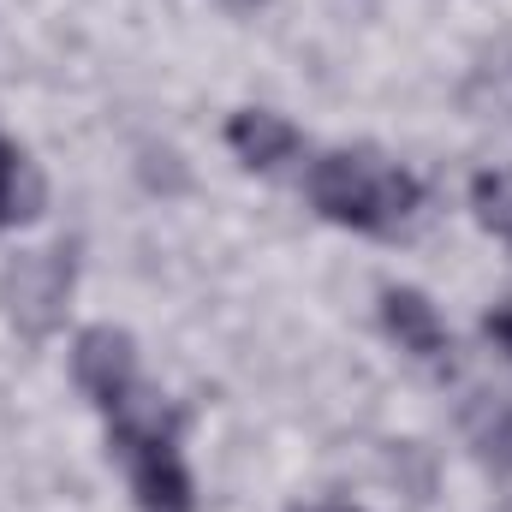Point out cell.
<instances>
[{
    "label": "cell",
    "mask_w": 512,
    "mask_h": 512,
    "mask_svg": "<svg viewBox=\"0 0 512 512\" xmlns=\"http://www.w3.org/2000/svg\"><path fill=\"white\" fill-rule=\"evenodd\" d=\"M310 197L328 221L364 227V233H393L399 221L417 215V179L387 167L376 155H322L310 167Z\"/></svg>",
    "instance_id": "1"
},
{
    "label": "cell",
    "mask_w": 512,
    "mask_h": 512,
    "mask_svg": "<svg viewBox=\"0 0 512 512\" xmlns=\"http://www.w3.org/2000/svg\"><path fill=\"white\" fill-rule=\"evenodd\" d=\"M72 370H78V387H84L96 405H120V399L131 393V376H137L131 340L120 334V328H90V334H78Z\"/></svg>",
    "instance_id": "2"
},
{
    "label": "cell",
    "mask_w": 512,
    "mask_h": 512,
    "mask_svg": "<svg viewBox=\"0 0 512 512\" xmlns=\"http://www.w3.org/2000/svg\"><path fill=\"white\" fill-rule=\"evenodd\" d=\"M131 465V489L143 512H191V477L173 453V441H149V447H120Z\"/></svg>",
    "instance_id": "3"
},
{
    "label": "cell",
    "mask_w": 512,
    "mask_h": 512,
    "mask_svg": "<svg viewBox=\"0 0 512 512\" xmlns=\"http://www.w3.org/2000/svg\"><path fill=\"white\" fill-rule=\"evenodd\" d=\"M227 143L239 149V161H251V167H280V161H292L298 155V131L286 126L280 114H233V126H227Z\"/></svg>",
    "instance_id": "4"
},
{
    "label": "cell",
    "mask_w": 512,
    "mask_h": 512,
    "mask_svg": "<svg viewBox=\"0 0 512 512\" xmlns=\"http://www.w3.org/2000/svg\"><path fill=\"white\" fill-rule=\"evenodd\" d=\"M382 304H387V328L399 334V346H405V352L435 358V352L447 346V328H441V316H435V304H429L423 292L399 286V292H387Z\"/></svg>",
    "instance_id": "5"
},
{
    "label": "cell",
    "mask_w": 512,
    "mask_h": 512,
    "mask_svg": "<svg viewBox=\"0 0 512 512\" xmlns=\"http://www.w3.org/2000/svg\"><path fill=\"white\" fill-rule=\"evenodd\" d=\"M36 203H42V179L30 173V161L0 137V227H12V221H30L36 215Z\"/></svg>",
    "instance_id": "6"
},
{
    "label": "cell",
    "mask_w": 512,
    "mask_h": 512,
    "mask_svg": "<svg viewBox=\"0 0 512 512\" xmlns=\"http://www.w3.org/2000/svg\"><path fill=\"white\" fill-rule=\"evenodd\" d=\"M471 203H477V221L512 245V173H477Z\"/></svg>",
    "instance_id": "7"
},
{
    "label": "cell",
    "mask_w": 512,
    "mask_h": 512,
    "mask_svg": "<svg viewBox=\"0 0 512 512\" xmlns=\"http://www.w3.org/2000/svg\"><path fill=\"white\" fill-rule=\"evenodd\" d=\"M489 340H495V346L512 358V304H501V310L489 316Z\"/></svg>",
    "instance_id": "8"
},
{
    "label": "cell",
    "mask_w": 512,
    "mask_h": 512,
    "mask_svg": "<svg viewBox=\"0 0 512 512\" xmlns=\"http://www.w3.org/2000/svg\"><path fill=\"white\" fill-rule=\"evenodd\" d=\"M227 6H233V12H251V6H262V0H227Z\"/></svg>",
    "instance_id": "9"
},
{
    "label": "cell",
    "mask_w": 512,
    "mask_h": 512,
    "mask_svg": "<svg viewBox=\"0 0 512 512\" xmlns=\"http://www.w3.org/2000/svg\"><path fill=\"white\" fill-rule=\"evenodd\" d=\"M322 512H352V507H322Z\"/></svg>",
    "instance_id": "10"
}]
</instances>
